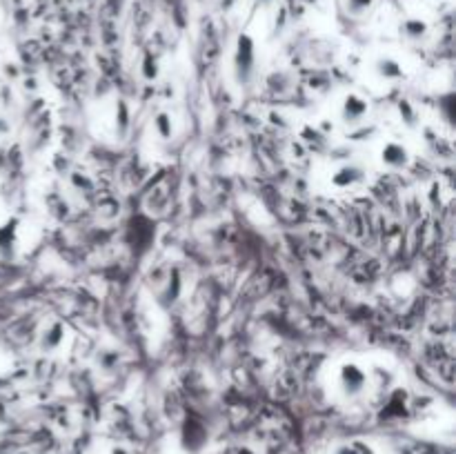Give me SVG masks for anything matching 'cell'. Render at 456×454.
Returning <instances> with one entry per match:
<instances>
[{
	"label": "cell",
	"mask_w": 456,
	"mask_h": 454,
	"mask_svg": "<svg viewBox=\"0 0 456 454\" xmlns=\"http://www.w3.org/2000/svg\"><path fill=\"white\" fill-rule=\"evenodd\" d=\"M154 238H156V223L151 221L145 214H134L127 221V232H125V240L127 245L131 248L134 254H147L154 245Z\"/></svg>",
	"instance_id": "obj_1"
},
{
	"label": "cell",
	"mask_w": 456,
	"mask_h": 454,
	"mask_svg": "<svg viewBox=\"0 0 456 454\" xmlns=\"http://www.w3.org/2000/svg\"><path fill=\"white\" fill-rule=\"evenodd\" d=\"M256 69V42L250 34H240L234 52V71L240 85H247Z\"/></svg>",
	"instance_id": "obj_2"
},
{
	"label": "cell",
	"mask_w": 456,
	"mask_h": 454,
	"mask_svg": "<svg viewBox=\"0 0 456 454\" xmlns=\"http://www.w3.org/2000/svg\"><path fill=\"white\" fill-rule=\"evenodd\" d=\"M339 381L343 388V395L354 399V397L363 395L365 388H368V374H365V370L358 368L356 363H345V366L341 368Z\"/></svg>",
	"instance_id": "obj_3"
},
{
	"label": "cell",
	"mask_w": 456,
	"mask_h": 454,
	"mask_svg": "<svg viewBox=\"0 0 456 454\" xmlns=\"http://www.w3.org/2000/svg\"><path fill=\"white\" fill-rule=\"evenodd\" d=\"M370 112V105L363 96L358 94H347L345 100H343V107H341V116L347 125H358L361 120L368 116Z\"/></svg>",
	"instance_id": "obj_4"
},
{
	"label": "cell",
	"mask_w": 456,
	"mask_h": 454,
	"mask_svg": "<svg viewBox=\"0 0 456 454\" xmlns=\"http://www.w3.org/2000/svg\"><path fill=\"white\" fill-rule=\"evenodd\" d=\"M381 163L390 170H405L409 165V151L405 145L390 141L381 149Z\"/></svg>",
	"instance_id": "obj_5"
},
{
	"label": "cell",
	"mask_w": 456,
	"mask_h": 454,
	"mask_svg": "<svg viewBox=\"0 0 456 454\" xmlns=\"http://www.w3.org/2000/svg\"><path fill=\"white\" fill-rule=\"evenodd\" d=\"M363 178H365V172L361 168H356V165H343V168L334 172L332 185L339 190H347V187H354L356 183H361Z\"/></svg>",
	"instance_id": "obj_6"
},
{
	"label": "cell",
	"mask_w": 456,
	"mask_h": 454,
	"mask_svg": "<svg viewBox=\"0 0 456 454\" xmlns=\"http://www.w3.org/2000/svg\"><path fill=\"white\" fill-rule=\"evenodd\" d=\"M374 71L381 76L383 81H401L403 76H405L399 60L397 58H390V56L378 58L376 65H374Z\"/></svg>",
	"instance_id": "obj_7"
},
{
	"label": "cell",
	"mask_w": 456,
	"mask_h": 454,
	"mask_svg": "<svg viewBox=\"0 0 456 454\" xmlns=\"http://www.w3.org/2000/svg\"><path fill=\"white\" fill-rule=\"evenodd\" d=\"M63 339H65V327L60 323H54L52 327L45 330V334L40 339V350L42 352H54V350H58V347H60Z\"/></svg>",
	"instance_id": "obj_8"
},
{
	"label": "cell",
	"mask_w": 456,
	"mask_h": 454,
	"mask_svg": "<svg viewBox=\"0 0 456 454\" xmlns=\"http://www.w3.org/2000/svg\"><path fill=\"white\" fill-rule=\"evenodd\" d=\"M401 32H403V36L409 38V40H423L425 36H428L430 27H428V23L421 21V18H407V21L401 25Z\"/></svg>",
	"instance_id": "obj_9"
},
{
	"label": "cell",
	"mask_w": 456,
	"mask_h": 454,
	"mask_svg": "<svg viewBox=\"0 0 456 454\" xmlns=\"http://www.w3.org/2000/svg\"><path fill=\"white\" fill-rule=\"evenodd\" d=\"M154 129L156 134L160 136L163 141H170L172 136H174V123H172V116L167 114V112H158L154 116Z\"/></svg>",
	"instance_id": "obj_10"
},
{
	"label": "cell",
	"mask_w": 456,
	"mask_h": 454,
	"mask_svg": "<svg viewBox=\"0 0 456 454\" xmlns=\"http://www.w3.org/2000/svg\"><path fill=\"white\" fill-rule=\"evenodd\" d=\"M141 71H143V78L145 81H156L158 78V63H156L151 54L143 56V69Z\"/></svg>",
	"instance_id": "obj_11"
},
{
	"label": "cell",
	"mask_w": 456,
	"mask_h": 454,
	"mask_svg": "<svg viewBox=\"0 0 456 454\" xmlns=\"http://www.w3.org/2000/svg\"><path fill=\"white\" fill-rule=\"evenodd\" d=\"M16 240V221H9L0 227V248H9Z\"/></svg>",
	"instance_id": "obj_12"
},
{
	"label": "cell",
	"mask_w": 456,
	"mask_h": 454,
	"mask_svg": "<svg viewBox=\"0 0 456 454\" xmlns=\"http://www.w3.org/2000/svg\"><path fill=\"white\" fill-rule=\"evenodd\" d=\"M374 7V0H347V11L352 16H363Z\"/></svg>",
	"instance_id": "obj_13"
},
{
	"label": "cell",
	"mask_w": 456,
	"mask_h": 454,
	"mask_svg": "<svg viewBox=\"0 0 456 454\" xmlns=\"http://www.w3.org/2000/svg\"><path fill=\"white\" fill-rule=\"evenodd\" d=\"M399 112H401V118L405 120V125H409V127L416 125V112H414L412 105H409V100L399 103Z\"/></svg>",
	"instance_id": "obj_14"
},
{
	"label": "cell",
	"mask_w": 456,
	"mask_h": 454,
	"mask_svg": "<svg viewBox=\"0 0 456 454\" xmlns=\"http://www.w3.org/2000/svg\"><path fill=\"white\" fill-rule=\"evenodd\" d=\"M118 110H120V114H123V116H120V127H118V132L125 134V132H127V107H125L123 100L118 103Z\"/></svg>",
	"instance_id": "obj_15"
},
{
	"label": "cell",
	"mask_w": 456,
	"mask_h": 454,
	"mask_svg": "<svg viewBox=\"0 0 456 454\" xmlns=\"http://www.w3.org/2000/svg\"><path fill=\"white\" fill-rule=\"evenodd\" d=\"M258 3H263V5H265V3H271V0H258Z\"/></svg>",
	"instance_id": "obj_16"
}]
</instances>
